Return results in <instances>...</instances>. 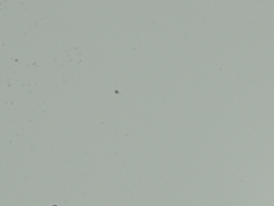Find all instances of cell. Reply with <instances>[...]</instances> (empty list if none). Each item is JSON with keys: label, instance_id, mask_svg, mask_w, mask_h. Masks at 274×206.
Listing matches in <instances>:
<instances>
[{"label": "cell", "instance_id": "obj_1", "mask_svg": "<svg viewBox=\"0 0 274 206\" xmlns=\"http://www.w3.org/2000/svg\"><path fill=\"white\" fill-rule=\"evenodd\" d=\"M57 206V205H54V206Z\"/></svg>", "mask_w": 274, "mask_h": 206}]
</instances>
